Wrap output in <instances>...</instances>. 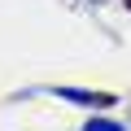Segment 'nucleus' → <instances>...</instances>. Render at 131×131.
I'll use <instances>...</instances> for the list:
<instances>
[{"mask_svg": "<svg viewBox=\"0 0 131 131\" xmlns=\"http://www.w3.org/2000/svg\"><path fill=\"white\" fill-rule=\"evenodd\" d=\"M61 101H70V105H88V109H109L114 96L109 92H83V88H57Z\"/></svg>", "mask_w": 131, "mask_h": 131, "instance_id": "1", "label": "nucleus"}, {"mask_svg": "<svg viewBox=\"0 0 131 131\" xmlns=\"http://www.w3.org/2000/svg\"><path fill=\"white\" fill-rule=\"evenodd\" d=\"M83 131H122V127H118V122H109V118H92Z\"/></svg>", "mask_w": 131, "mask_h": 131, "instance_id": "2", "label": "nucleus"}]
</instances>
